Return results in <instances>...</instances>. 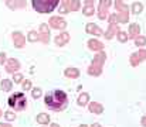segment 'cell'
<instances>
[{"instance_id":"cell-15","label":"cell","mask_w":146,"mask_h":127,"mask_svg":"<svg viewBox=\"0 0 146 127\" xmlns=\"http://www.w3.org/2000/svg\"><path fill=\"white\" fill-rule=\"evenodd\" d=\"M37 38H38V37H37L36 31H30V33H29V41L30 42H34Z\"/></svg>"},{"instance_id":"cell-8","label":"cell","mask_w":146,"mask_h":127,"mask_svg":"<svg viewBox=\"0 0 146 127\" xmlns=\"http://www.w3.org/2000/svg\"><path fill=\"white\" fill-rule=\"evenodd\" d=\"M65 75H67L68 78L75 79V78L80 76V72H78V69H67V71H65Z\"/></svg>"},{"instance_id":"cell-18","label":"cell","mask_w":146,"mask_h":127,"mask_svg":"<svg viewBox=\"0 0 146 127\" xmlns=\"http://www.w3.org/2000/svg\"><path fill=\"white\" fill-rule=\"evenodd\" d=\"M142 126L146 127V117H143V119H142Z\"/></svg>"},{"instance_id":"cell-17","label":"cell","mask_w":146,"mask_h":127,"mask_svg":"<svg viewBox=\"0 0 146 127\" xmlns=\"http://www.w3.org/2000/svg\"><path fill=\"white\" fill-rule=\"evenodd\" d=\"M0 127H11L9 123H0Z\"/></svg>"},{"instance_id":"cell-5","label":"cell","mask_w":146,"mask_h":127,"mask_svg":"<svg viewBox=\"0 0 146 127\" xmlns=\"http://www.w3.org/2000/svg\"><path fill=\"white\" fill-rule=\"evenodd\" d=\"M13 40H14V45H16L17 48L23 47V44H24V37H23L20 33H14V34H13Z\"/></svg>"},{"instance_id":"cell-10","label":"cell","mask_w":146,"mask_h":127,"mask_svg":"<svg viewBox=\"0 0 146 127\" xmlns=\"http://www.w3.org/2000/svg\"><path fill=\"white\" fill-rule=\"evenodd\" d=\"M41 95H43L41 88H34V89L31 90V96H33V99H38Z\"/></svg>"},{"instance_id":"cell-19","label":"cell","mask_w":146,"mask_h":127,"mask_svg":"<svg viewBox=\"0 0 146 127\" xmlns=\"http://www.w3.org/2000/svg\"><path fill=\"white\" fill-rule=\"evenodd\" d=\"M119 38L123 41V40H125V34H122V33H121V34H119Z\"/></svg>"},{"instance_id":"cell-23","label":"cell","mask_w":146,"mask_h":127,"mask_svg":"<svg viewBox=\"0 0 146 127\" xmlns=\"http://www.w3.org/2000/svg\"><path fill=\"white\" fill-rule=\"evenodd\" d=\"M0 116H1V110H0Z\"/></svg>"},{"instance_id":"cell-21","label":"cell","mask_w":146,"mask_h":127,"mask_svg":"<svg viewBox=\"0 0 146 127\" xmlns=\"http://www.w3.org/2000/svg\"><path fill=\"white\" fill-rule=\"evenodd\" d=\"M78 127H88L87 124H81V126H78Z\"/></svg>"},{"instance_id":"cell-7","label":"cell","mask_w":146,"mask_h":127,"mask_svg":"<svg viewBox=\"0 0 146 127\" xmlns=\"http://www.w3.org/2000/svg\"><path fill=\"white\" fill-rule=\"evenodd\" d=\"M0 86H1V90H3V92H10L11 88H13V82L9 81V79H3Z\"/></svg>"},{"instance_id":"cell-16","label":"cell","mask_w":146,"mask_h":127,"mask_svg":"<svg viewBox=\"0 0 146 127\" xmlns=\"http://www.w3.org/2000/svg\"><path fill=\"white\" fill-rule=\"evenodd\" d=\"M6 62H7L6 54L4 52H0V65H6Z\"/></svg>"},{"instance_id":"cell-6","label":"cell","mask_w":146,"mask_h":127,"mask_svg":"<svg viewBox=\"0 0 146 127\" xmlns=\"http://www.w3.org/2000/svg\"><path fill=\"white\" fill-rule=\"evenodd\" d=\"M36 120H37V123H40V124H48L50 123V116L47 114V113H40V114H37Z\"/></svg>"},{"instance_id":"cell-1","label":"cell","mask_w":146,"mask_h":127,"mask_svg":"<svg viewBox=\"0 0 146 127\" xmlns=\"http://www.w3.org/2000/svg\"><path fill=\"white\" fill-rule=\"evenodd\" d=\"M44 103L46 106L54 110V112H61L67 107L68 105V97H67V93L64 90H60V89H54V90H50L48 93H46L44 96Z\"/></svg>"},{"instance_id":"cell-20","label":"cell","mask_w":146,"mask_h":127,"mask_svg":"<svg viewBox=\"0 0 146 127\" xmlns=\"http://www.w3.org/2000/svg\"><path fill=\"white\" fill-rule=\"evenodd\" d=\"M91 127H101V126H99V124H92Z\"/></svg>"},{"instance_id":"cell-14","label":"cell","mask_w":146,"mask_h":127,"mask_svg":"<svg viewBox=\"0 0 146 127\" xmlns=\"http://www.w3.org/2000/svg\"><path fill=\"white\" fill-rule=\"evenodd\" d=\"M21 86H23L24 90H29V89H31V82H30L29 79H26V81L21 82Z\"/></svg>"},{"instance_id":"cell-22","label":"cell","mask_w":146,"mask_h":127,"mask_svg":"<svg viewBox=\"0 0 146 127\" xmlns=\"http://www.w3.org/2000/svg\"><path fill=\"white\" fill-rule=\"evenodd\" d=\"M51 127H58L57 124H51Z\"/></svg>"},{"instance_id":"cell-4","label":"cell","mask_w":146,"mask_h":127,"mask_svg":"<svg viewBox=\"0 0 146 127\" xmlns=\"http://www.w3.org/2000/svg\"><path fill=\"white\" fill-rule=\"evenodd\" d=\"M19 69H20V62L17 59H14V58L7 59V62H6V71L9 74H16Z\"/></svg>"},{"instance_id":"cell-11","label":"cell","mask_w":146,"mask_h":127,"mask_svg":"<svg viewBox=\"0 0 146 127\" xmlns=\"http://www.w3.org/2000/svg\"><path fill=\"white\" fill-rule=\"evenodd\" d=\"M90 112H91V113L101 114V113H102V107H101L99 105H91V106H90Z\"/></svg>"},{"instance_id":"cell-13","label":"cell","mask_w":146,"mask_h":127,"mask_svg":"<svg viewBox=\"0 0 146 127\" xmlns=\"http://www.w3.org/2000/svg\"><path fill=\"white\" fill-rule=\"evenodd\" d=\"M13 81H14V84H20V82H23V75L16 72L14 76H13Z\"/></svg>"},{"instance_id":"cell-12","label":"cell","mask_w":146,"mask_h":127,"mask_svg":"<svg viewBox=\"0 0 146 127\" xmlns=\"http://www.w3.org/2000/svg\"><path fill=\"white\" fill-rule=\"evenodd\" d=\"M4 117L7 122H14L16 120V113L14 112H6L4 113Z\"/></svg>"},{"instance_id":"cell-2","label":"cell","mask_w":146,"mask_h":127,"mask_svg":"<svg viewBox=\"0 0 146 127\" xmlns=\"http://www.w3.org/2000/svg\"><path fill=\"white\" fill-rule=\"evenodd\" d=\"M7 103H9V106H10L13 110L21 112V110H24V109L27 107V97H26L24 93L16 92V93H13V95L9 96Z\"/></svg>"},{"instance_id":"cell-9","label":"cell","mask_w":146,"mask_h":127,"mask_svg":"<svg viewBox=\"0 0 146 127\" xmlns=\"http://www.w3.org/2000/svg\"><path fill=\"white\" fill-rule=\"evenodd\" d=\"M88 103V95L87 93H81L80 97H78V105L80 106H85Z\"/></svg>"},{"instance_id":"cell-3","label":"cell","mask_w":146,"mask_h":127,"mask_svg":"<svg viewBox=\"0 0 146 127\" xmlns=\"http://www.w3.org/2000/svg\"><path fill=\"white\" fill-rule=\"evenodd\" d=\"M31 3H33V9L36 11L47 14L57 9L60 0H31Z\"/></svg>"}]
</instances>
